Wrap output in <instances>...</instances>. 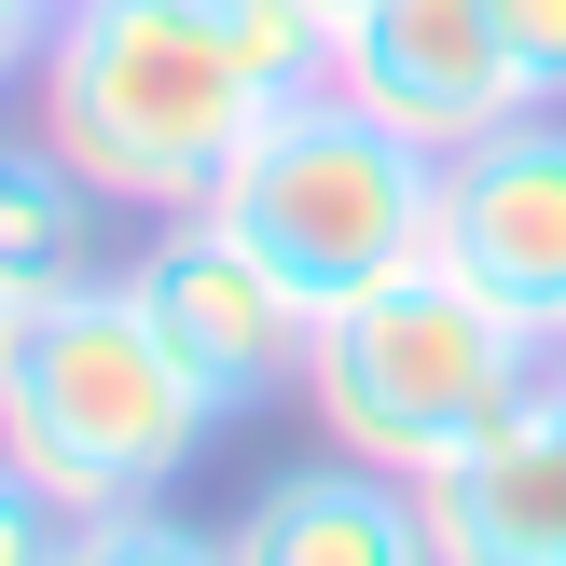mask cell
<instances>
[{"label": "cell", "instance_id": "obj_1", "mask_svg": "<svg viewBox=\"0 0 566 566\" xmlns=\"http://www.w3.org/2000/svg\"><path fill=\"white\" fill-rule=\"evenodd\" d=\"M28 83H42V138L138 221L208 208L249 125L276 111V83L235 42V0H55Z\"/></svg>", "mask_w": 566, "mask_h": 566}, {"label": "cell", "instance_id": "obj_2", "mask_svg": "<svg viewBox=\"0 0 566 566\" xmlns=\"http://www.w3.org/2000/svg\"><path fill=\"white\" fill-rule=\"evenodd\" d=\"M208 429H221V387L166 346V318L138 304L125 263L14 304V346H0V457L42 470L70 512L166 497L208 457Z\"/></svg>", "mask_w": 566, "mask_h": 566}, {"label": "cell", "instance_id": "obj_3", "mask_svg": "<svg viewBox=\"0 0 566 566\" xmlns=\"http://www.w3.org/2000/svg\"><path fill=\"white\" fill-rule=\"evenodd\" d=\"M539 374H553V332L512 318V304H497L484 276H457L442 249L401 263L387 291L332 304L318 346H304V401H318L332 457H374V470H401V484H442Z\"/></svg>", "mask_w": 566, "mask_h": 566}, {"label": "cell", "instance_id": "obj_4", "mask_svg": "<svg viewBox=\"0 0 566 566\" xmlns=\"http://www.w3.org/2000/svg\"><path fill=\"white\" fill-rule=\"evenodd\" d=\"M208 208L304 291V318H332V304L387 291L401 263L442 249V153H415L346 83H318V97H276L249 125V153L221 166Z\"/></svg>", "mask_w": 566, "mask_h": 566}, {"label": "cell", "instance_id": "obj_5", "mask_svg": "<svg viewBox=\"0 0 566 566\" xmlns=\"http://www.w3.org/2000/svg\"><path fill=\"white\" fill-rule=\"evenodd\" d=\"M125 276H138V304L166 318V346L221 387V415H249V401H276V387H304L318 318H304V291H291V276H276L221 208H166L153 249H138Z\"/></svg>", "mask_w": 566, "mask_h": 566}, {"label": "cell", "instance_id": "obj_6", "mask_svg": "<svg viewBox=\"0 0 566 566\" xmlns=\"http://www.w3.org/2000/svg\"><path fill=\"white\" fill-rule=\"evenodd\" d=\"M332 83L374 125H401L415 153H470L484 125L539 111L512 42H497V0H374V14L332 28Z\"/></svg>", "mask_w": 566, "mask_h": 566}, {"label": "cell", "instance_id": "obj_7", "mask_svg": "<svg viewBox=\"0 0 566 566\" xmlns=\"http://www.w3.org/2000/svg\"><path fill=\"white\" fill-rule=\"evenodd\" d=\"M442 263L539 332L566 318V111H512L470 153H442Z\"/></svg>", "mask_w": 566, "mask_h": 566}, {"label": "cell", "instance_id": "obj_8", "mask_svg": "<svg viewBox=\"0 0 566 566\" xmlns=\"http://www.w3.org/2000/svg\"><path fill=\"white\" fill-rule=\"evenodd\" d=\"M442 566H566V359L429 484Z\"/></svg>", "mask_w": 566, "mask_h": 566}, {"label": "cell", "instance_id": "obj_9", "mask_svg": "<svg viewBox=\"0 0 566 566\" xmlns=\"http://www.w3.org/2000/svg\"><path fill=\"white\" fill-rule=\"evenodd\" d=\"M221 539H235V566H442L429 484H401V470H374V457L263 470Z\"/></svg>", "mask_w": 566, "mask_h": 566}, {"label": "cell", "instance_id": "obj_10", "mask_svg": "<svg viewBox=\"0 0 566 566\" xmlns=\"http://www.w3.org/2000/svg\"><path fill=\"white\" fill-rule=\"evenodd\" d=\"M97 208L111 193L55 138H0V304H42L70 276H97Z\"/></svg>", "mask_w": 566, "mask_h": 566}, {"label": "cell", "instance_id": "obj_11", "mask_svg": "<svg viewBox=\"0 0 566 566\" xmlns=\"http://www.w3.org/2000/svg\"><path fill=\"white\" fill-rule=\"evenodd\" d=\"M70 566H235V539L193 525L180 497H111V512H83Z\"/></svg>", "mask_w": 566, "mask_h": 566}, {"label": "cell", "instance_id": "obj_12", "mask_svg": "<svg viewBox=\"0 0 566 566\" xmlns=\"http://www.w3.org/2000/svg\"><path fill=\"white\" fill-rule=\"evenodd\" d=\"M70 539H83V512L42 484V470L0 457V566H70Z\"/></svg>", "mask_w": 566, "mask_h": 566}, {"label": "cell", "instance_id": "obj_13", "mask_svg": "<svg viewBox=\"0 0 566 566\" xmlns=\"http://www.w3.org/2000/svg\"><path fill=\"white\" fill-rule=\"evenodd\" d=\"M497 42H512L525 97H539V111H566V0H497Z\"/></svg>", "mask_w": 566, "mask_h": 566}, {"label": "cell", "instance_id": "obj_14", "mask_svg": "<svg viewBox=\"0 0 566 566\" xmlns=\"http://www.w3.org/2000/svg\"><path fill=\"white\" fill-rule=\"evenodd\" d=\"M42 42H55V0H0V83L42 70Z\"/></svg>", "mask_w": 566, "mask_h": 566}, {"label": "cell", "instance_id": "obj_15", "mask_svg": "<svg viewBox=\"0 0 566 566\" xmlns=\"http://www.w3.org/2000/svg\"><path fill=\"white\" fill-rule=\"evenodd\" d=\"M304 14H318V28H346V14H374V0H304Z\"/></svg>", "mask_w": 566, "mask_h": 566}, {"label": "cell", "instance_id": "obj_16", "mask_svg": "<svg viewBox=\"0 0 566 566\" xmlns=\"http://www.w3.org/2000/svg\"><path fill=\"white\" fill-rule=\"evenodd\" d=\"M0 346H14V304H0Z\"/></svg>", "mask_w": 566, "mask_h": 566}, {"label": "cell", "instance_id": "obj_17", "mask_svg": "<svg viewBox=\"0 0 566 566\" xmlns=\"http://www.w3.org/2000/svg\"><path fill=\"white\" fill-rule=\"evenodd\" d=\"M553 359H566V318H553Z\"/></svg>", "mask_w": 566, "mask_h": 566}]
</instances>
